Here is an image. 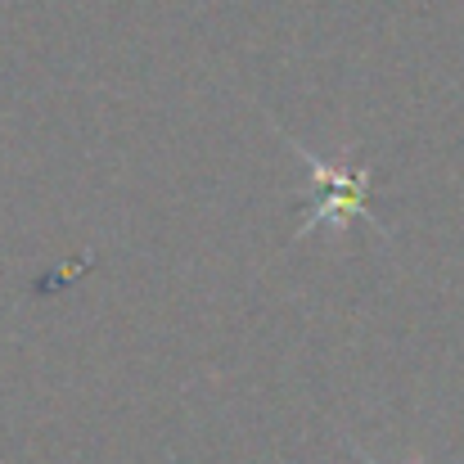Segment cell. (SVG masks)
Masks as SVG:
<instances>
[{
    "label": "cell",
    "mask_w": 464,
    "mask_h": 464,
    "mask_svg": "<svg viewBox=\"0 0 464 464\" xmlns=\"http://www.w3.org/2000/svg\"><path fill=\"white\" fill-rule=\"evenodd\" d=\"M276 131H280V127H276ZM280 140L303 158V162L311 167V176H315V208H311L307 221L298 226V239H307L311 230H320V226L343 230L347 221H365V226H374V230L383 235L379 217L370 212V180H374V171H370V167H356L347 154L343 158L311 154L307 145H298L289 131H280Z\"/></svg>",
    "instance_id": "obj_1"
},
{
    "label": "cell",
    "mask_w": 464,
    "mask_h": 464,
    "mask_svg": "<svg viewBox=\"0 0 464 464\" xmlns=\"http://www.w3.org/2000/svg\"><path fill=\"white\" fill-rule=\"evenodd\" d=\"M347 447H352V456H356L361 464H379L374 456H370V451H365V447H356V442H347Z\"/></svg>",
    "instance_id": "obj_2"
}]
</instances>
